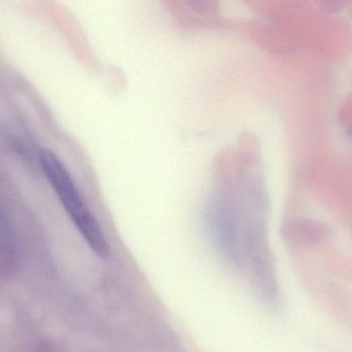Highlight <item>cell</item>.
<instances>
[{"label":"cell","mask_w":352,"mask_h":352,"mask_svg":"<svg viewBox=\"0 0 352 352\" xmlns=\"http://www.w3.org/2000/svg\"><path fill=\"white\" fill-rule=\"evenodd\" d=\"M39 163L58 200L89 247L99 258H109L111 250L104 233L96 217L85 204L80 190L64 163L50 149L41 151Z\"/></svg>","instance_id":"obj_1"}]
</instances>
